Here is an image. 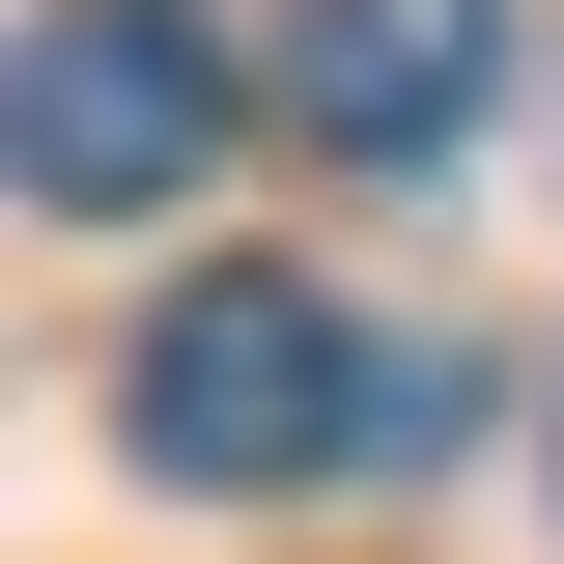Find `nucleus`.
<instances>
[{
  "label": "nucleus",
  "instance_id": "nucleus-5",
  "mask_svg": "<svg viewBox=\"0 0 564 564\" xmlns=\"http://www.w3.org/2000/svg\"><path fill=\"white\" fill-rule=\"evenodd\" d=\"M536 480H564V395H536Z\"/></svg>",
  "mask_w": 564,
  "mask_h": 564
},
{
  "label": "nucleus",
  "instance_id": "nucleus-2",
  "mask_svg": "<svg viewBox=\"0 0 564 564\" xmlns=\"http://www.w3.org/2000/svg\"><path fill=\"white\" fill-rule=\"evenodd\" d=\"M226 170V29L198 0H29V198L57 226H141Z\"/></svg>",
  "mask_w": 564,
  "mask_h": 564
},
{
  "label": "nucleus",
  "instance_id": "nucleus-3",
  "mask_svg": "<svg viewBox=\"0 0 564 564\" xmlns=\"http://www.w3.org/2000/svg\"><path fill=\"white\" fill-rule=\"evenodd\" d=\"M480 85H508V0H282V113L339 170H452Z\"/></svg>",
  "mask_w": 564,
  "mask_h": 564
},
{
  "label": "nucleus",
  "instance_id": "nucleus-4",
  "mask_svg": "<svg viewBox=\"0 0 564 564\" xmlns=\"http://www.w3.org/2000/svg\"><path fill=\"white\" fill-rule=\"evenodd\" d=\"M452 423H480V395H452V339H367V480H423Z\"/></svg>",
  "mask_w": 564,
  "mask_h": 564
},
{
  "label": "nucleus",
  "instance_id": "nucleus-1",
  "mask_svg": "<svg viewBox=\"0 0 564 564\" xmlns=\"http://www.w3.org/2000/svg\"><path fill=\"white\" fill-rule=\"evenodd\" d=\"M113 423H141V480L282 508V480H339V452H367V311H339V282H282V254H198L170 311H141Z\"/></svg>",
  "mask_w": 564,
  "mask_h": 564
}]
</instances>
